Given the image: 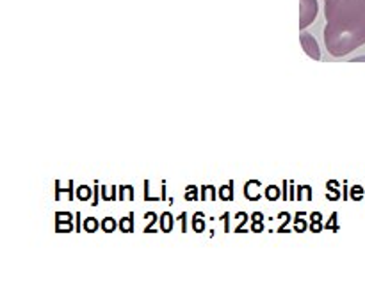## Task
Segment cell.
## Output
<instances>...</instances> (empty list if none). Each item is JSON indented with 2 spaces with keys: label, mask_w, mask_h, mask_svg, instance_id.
Returning <instances> with one entry per match:
<instances>
[{
  "label": "cell",
  "mask_w": 365,
  "mask_h": 304,
  "mask_svg": "<svg viewBox=\"0 0 365 304\" xmlns=\"http://www.w3.org/2000/svg\"><path fill=\"white\" fill-rule=\"evenodd\" d=\"M324 45L344 57L365 45V0H324Z\"/></svg>",
  "instance_id": "1"
},
{
  "label": "cell",
  "mask_w": 365,
  "mask_h": 304,
  "mask_svg": "<svg viewBox=\"0 0 365 304\" xmlns=\"http://www.w3.org/2000/svg\"><path fill=\"white\" fill-rule=\"evenodd\" d=\"M317 16V0H302V18H299V27L305 28L316 20Z\"/></svg>",
  "instance_id": "2"
},
{
  "label": "cell",
  "mask_w": 365,
  "mask_h": 304,
  "mask_svg": "<svg viewBox=\"0 0 365 304\" xmlns=\"http://www.w3.org/2000/svg\"><path fill=\"white\" fill-rule=\"evenodd\" d=\"M299 39H302V45L303 48H305V52L309 53L312 59L319 61L321 59V52H319V45H317V41L314 39V36L307 34V32H303L302 36H299Z\"/></svg>",
  "instance_id": "3"
},
{
  "label": "cell",
  "mask_w": 365,
  "mask_h": 304,
  "mask_svg": "<svg viewBox=\"0 0 365 304\" xmlns=\"http://www.w3.org/2000/svg\"><path fill=\"white\" fill-rule=\"evenodd\" d=\"M102 228H103V230H106V231H113L114 228H116V223H114V219H110V217H107V219L102 223Z\"/></svg>",
  "instance_id": "4"
},
{
  "label": "cell",
  "mask_w": 365,
  "mask_h": 304,
  "mask_svg": "<svg viewBox=\"0 0 365 304\" xmlns=\"http://www.w3.org/2000/svg\"><path fill=\"white\" fill-rule=\"evenodd\" d=\"M84 228H86V230H88V231H95L96 228H98V223H96V221L91 217V219H86Z\"/></svg>",
  "instance_id": "5"
},
{
  "label": "cell",
  "mask_w": 365,
  "mask_h": 304,
  "mask_svg": "<svg viewBox=\"0 0 365 304\" xmlns=\"http://www.w3.org/2000/svg\"><path fill=\"white\" fill-rule=\"evenodd\" d=\"M168 219H170V214H164V216H163V228H164V231L170 230V226H168Z\"/></svg>",
  "instance_id": "6"
},
{
  "label": "cell",
  "mask_w": 365,
  "mask_h": 304,
  "mask_svg": "<svg viewBox=\"0 0 365 304\" xmlns=\"http://www.w3.org/2000/svg\"><path fill=\"white\" fill-rule=\"evenodd\" d=\"M267 198H277V187H269L267 189Z\"/></svg>",
  "instance_id": "7"
},
{
  "label": "cell",
  "mask_w": 365,
  "mask_h": 304,
  "mask_svg": "<svg viewBox=\"0 0 365 304\" xmlns=\"http://www.w3.org/2000/svg\"><path fill=\"white\" fill-rule=\"evenodd\" d=\"M88 196H89L88 189H86V187H81V198L84 199V198H88Z\"/></svg>",
  "instance_id": "8"
}]
</instances>
